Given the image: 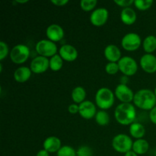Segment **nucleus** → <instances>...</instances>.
Masks as SVG:
<instances>
[{
	"label": "nucleus",
	"instance_id": "f257e3e1",
	"mask_svg": "<svg viewBox=\"0 0 156 156\" xmlns=\"http://www.w3.org/2000/svg\"><path fill=\"white\" fill-rule=\"evenodd\" d=\"M114 117L117 123L123 126L131 125L136 118V110L131 103H121L114 111Z\"/></svg>",
	"mask_w": 156,
	"mask_h": 156
},
{
	"label": "nucleus",
	"instance_id": "f03ea898",
	"mask_svg": "<svg viewBox=\"0 0 156 156\" xmlns=\"http://www.w3.org/2000/svg\"><path fill=\"white\" fill-rule=\"evenodd\" d=\"M133 102L140 109L150 111L156 106V96L152 90L143 88L135 93Z\"/></svg>",
	"mask_w": 156,
	"mask_h": 156
},
{
	"label": "nucleus",
	"instance_id": "7ed1b4c3",
	"mask_svg": "<svg viewBox=\"0 0 156 156\" xmlns=\"http://www.w3.org/2000/svg\"><path fill=\"white\" fill-rule=\"evenodd\" d=\"M96 106L101 110H108L111 108L115 101V94L110 88L103 87L96 91L94 96Z\"/></svg>",
	"mask_w": 156,
	"mask_h": 156
},
{
	"label": "nucleus",
	"instance_id": "20e7f679",
	"mask_svg": "<svg viewBox=\"0 0 156 156\" xmlns=\"http://www.w3.org/2000/svg\"><path fill=\"white\" fill-rule=\"evenodd\" d=\"M133 141L130 136L124 133L116 135L112 140V147L119 153H126L132 150Z\"/></svg>",
	"mask_w": 156,
	"mask_h": 156
},
{
	"label": "nucleus",
	"instance_id": "39448f33",
	"mask_svg": "<svg viewBox=\"0 0 156 156\" xmlns=\"http://www.w3.org/2000/svg\"><path fill=\"white\" fill-rule=\"evenodd\" d=\"M35 50L39 56L51 58L57 54L58 48L56 43L48 39H43L38 41L35 46Z\"/></svg>",
	"mask_w": 156,
	"mask_h": 156
},
{
	"label": "nucleus",
	"instance_id": "423d86ee",
	"mask_svg": "<svg viewBox=\"0 0 156 156\" xmlns=\"http://www.w3.org/2000/svg\"><path fill=\"white\" fill-rule=\"evenodd\" d=\"M9 56L14 63L23 64L30 56V49L25 44H17L11 50Z\"/></svg>",
	"mask_w": 156,
	"mask_h": 156
},
{
	"label": "nucleus",
	"instance_id": "0eeeda50",
	"mask_svg": "<svg viewBox=\"0 0 156 156\" xmlns=\"http://www.w3.org/2000/svg\"><path fill=\"white\" fill-rule=\"evenodd\" d=\"M143 44L141 37L136 33L126 34L121 40V46L126 51H136Z\"/></svg>",
	"mask_w": 156,
	"mask_h": 156
},
{
	"label": "nucleus",
	"instance_id": "6e6552de",
	"mask_svg": "<svg viewBox=\"0 0 156 156\" xmlns=\"http://www.w3.org/2000/svg\"><path fill=\"white\" fill-rule=\"evenodd\" d=\"M117 63L120 71L123 73V75L128 77L134 76L138 71V64L136 59L131 56H122Z\"/></svg>",
	"mask_w": 156,
	"mask_h": 156
},
{
	"label": "nucleus",
	"instance_id": "1a4fd4ad",
	"mask_svg": "<svg viewBox=\"0 0 156 156\" xmlns=\"http://www.w3.org/2000/svg\"><path fill=\"white\" fill-rule=\"evenodd\" d=\"M109 18V12L105 8H98L91 12L90 15V22L95 27L105 25Z\"/></svg>",
	"mask_w": 156,
	"mask_h": 156
},
{
	"label": "nucleus",
	"instance_id": "9d476101",
	"mask_svg": "<svg viewBox=\"0 0 156 156\" xmlns=\"http://www.w3.org/2000/svg\"><path fill=\"white\" fill-rule=\"evenodd\" d=\"M114 94L121 103H131L133 101L135 93L127 85L119 84L115 88Z\"/></svg>",
	"mask_w": 156,
	"mask_h": 156
},
{
	"label": "nucleus",
	"instance_id": "9b49d317",
	"mask_svg": "<svg viewBox=\"0 0 156 156\" xmlns=\"http://www.w3.org/2000/svg\"><path fill=\"white\" fill-rule=\"evenodd\" d=\"M30 68L35 74H42L50 68V59L47 57L37 56L31 60Z\"/></svg>",
	"mask_w": 156,
	"mask_h": 156
},
{
	"label": "nucleus",
	"instance_id": "f8f14e48",
	"mask_svg": "<svg viewBox=\"0 0 156 156\" xmlns=\"http://www.w3.org/2000/svg\"><path fill=\"white\" fill-rule=\"evenodd\" d=\"M95 104L91 101L85 100L79 105V114L85 120H91L95 117L97 114V108Z\"/></svg>",
	"mask_w": 156,
	"mask_h": 156
},
{
	"label": "nucleus",
	"instance_id": "ddd939ff",
	"mask_svg": "<svg viewBox=\"0 0 156 156\" xmlns=\"http://www.w3.org/2000/svg\"><path fill=\"white\" fill-rule=\"evenodd\" d=\"M140 66L146 73L152 74L156 73V56L150 53H146L140 58Z\"/></svg>",
	"mask_w": 156,
	"mask_h": 156
},
{
	"label": "nucleus",
	"instance_id": "4468645a",
	"mask_svg": "<svg viewBox=\"0 0 156 156\" xmlns=\"http://www.w3.org/2000/svg\"><path fill=\"white\" fill-rule=\"evenodd\" d=\"M65 35L63 28L57 24H52L46 29V36L47 39L53 42H59L62 41Z\"/></svg>",
	"mask_w": 156,
	"mask_h": 156
},
{
	"label": "nucleus",
	"instance_id": "2eb2a0df",
	"mask_svg": "<svg viewBox=\"0 0 156 156\" xmlns=\"http://www.w3.org/2000/svg\"><path fill=\"white\" fill-rule=\"evenodd\" d=\"M59 55L64 61L73 62L78 58L79 53L74 46L71 44H63L59 49Z\"/></svg>",
	"mask_w": 156,
	"mask_h": 156
},
{
	"label": "nucleus",
	"instance_id": "dca6fc26",
	"mask_svg": "<svg viewBox=\"0 0 156 156\" xmlns=\"http://www.w3.org/2000/svg\"><path fill=\"white\" fill-rule=\"evenodd\" d=\"M104 55L108 62H118L122 58L120 49L114 44H109L105 47Z\"/></svg>",
	"mask_w": 156,
	"mask_h": 156
},
{
	"label": "nucleus",
	"instance_id": "f3484780",
	"mask_svg": "<svg viewBox=\"0 0 156 156\" xmlns=\"http://www.w3.org/2000/svg\"><path fill=\"white\" fill-rule=\"evenodd\" d=\"M62 146L60 139L56 136H51L46 138L44 143H43L44 149L47 151L49 153L57 152Z\"/></svg>",
	"mask_w": 156,
	"mask_h": 156
},
{
	"label": "nucleus",
	"instance_id": "a211bd4d",
	"mask_svg": "<svg viewBox=\"0 0 156 156\" xmlns=\"http://www.w3.org/2000/svg\"><path fill=\"white\" fill-rule=\"evenodd\" d=\"M32 71L30 67L21 66L18 67L14 72V79L18 83H24L27 82L31 77Z\"/></svg>",
	"mask_w": 156,
	"mask_h": 156
},
{
	"label": "nucleus",
	"instance_id": "6ab92c4d",
	"mask_svg": "<svg viewBox=\"0 0 156 156\" xmlns=\"http://www.w3.org/2000/svg\"><path fill=\"white\" fill-rule=\"evenodd\" d=\"M137 15L131 7L125 8L120 12V20L126 25H132L136 21Z\"/></svg>",
	"mask_w": 156,
	"mask_h": 156
},
{
	"label": "nucleus",
	"instance_id": "aec40b11",
	"mask_svg": "<svg viewBox=\"0 0 156 156\" xmlns=\"http://www.w3.org/2000/svg\"><path fill=\"white\" fill-rule=\"evenodd\" d=\"M129 132L131 136L136 140L143 139V136L146 134V128L142 123L138 122H134L129 125Z\"/></svg>",
	"mask_w": 156,
	"mask_h": 156
},
{
	"label": "nucleus",
	"instance_id": "412c9836",
	"mask_svg": "<svg viewBox=\"0 0 156 156\" xmlns=\"http://www.w3.org/2000/svg\"><path fill=\"white\" fill-rule=\"evenodd\" d=\"M149 143L144 139L136 140L133 144L132 150L137 154L138 155H144L149 151Z\"/></svg>",
	"mask_w": 156,
	"mask_h": 156
},
{
	"label": "nucleus",
	"instance_id": "4be33fe9",
	"mask_svg": "<svg viewBox=\"0 0 156 156\" xmlns=\"http://www.w3.org/2000/svg\"><path fill=\"white\" fill-rule=\"evenodd\" d=\"M86 91L82 86H77L73 89L71 92L72 100L75 104L80 105L85 101L86 98Z\"/></svg>",
	"mask_w": 156,
	"mask_h": 156
},
{
	"label": "nucleus",
	"instance_id": "5701e85b",
	"mask_svg": "<svg viewBox=\"0 0 156 156\" xmlns=\"http://www.w3.org/2000/svg\"><path fill=\"white\" fill-rule=\"evenodd\" d=\"M143 48L146 53L152 54L156 50V37L154 35H149L143 41Z\"/></svg>",
	"mask_w": 156,
	"mask_h": 156
},
{
	"label": "nucleus",
	"instance_id": "b1692460",
	"mask_svg": "<svg viewBox=\"0 0 156 156\" xmlns=\"http://www.w3.org/2000/svg\"><path fill=\"white\" fill-rule=\"evenodd\" d=\"M94 119H95L96 123L102 126H107L110 123L109 114L106 111H103V110H100V111H98L95 117H94Z\"/></svg>",
	"mask_w": 156,
	"mask_h": 156
},
{
	"label": "nucleus",
	"instance_id": "393cba45",
	"mask_svg": "<svg viewBox=\"0 0 156 156\" xmlns=\"http://www.w3.org/2000/svg\"><path fill=\"white\" fill-rule=\"evenodd\" d=\"M63 59L59 54H56L50 58V69L53 72H58L62 69Z\"/></svg>",
	"mask_w": 156,
	"mask_h": 156
},
{
	"label": "nucleus",
	"instance_id": "a878e982",
	"mask_svg": "<svg viewBox=\"0 0 156 156\" xmlns=\"http://www.w3.org/2000/svg\"><path fill=\"white\" fill-rule=\"evenodd\" d=\"M97 4V0H82L80 2V7L84 12H93Z\"/></svg>",
	"mask_w": 156,
	"mask_h": 156
},
{
	"label": "nucleus",
	"instance_id": "bb28decb",
	"mask_svg": "<svg viewBox=\"0 0 156 156\" xmlns=\"http://www.w3.org/2000/svg\"><path fill=\"white\" fill-rule=\"evenodd\" d=\"M153 5L152 0H136L134 1V5L138 10L146 11L152 7Z\"/></svg>",
	"mask_w": 156,
	"mask_h": 156
},
{
	"label": "nucleus",
	"instance_id": "cd10ccee",
	"mask_svg": "<svg viewBox=\"0 0 156 156\" xmlns=\"http://www.w3.org/2000/svg\"><path fill=\"white\" fill-rule=\"evenodd\" d=\"M57 156H77L76 151L70 146H62L56 152Z\"/></svg>",
	"mask_w": 156,
	"mask_h": 156
},
{
	"label": "nucleus",
	"instance_id": "c85d7f7f",
	"mask_svg": "<svg viewBox=\"0 0 156 156\" xmlns=\"http://www.w3.org/2000/svg\"><path fill=\"white\" fill-rule=\"evenodd\" d=\"M120 71L119 66L117 62H108L105 66V72L110 76H114Z\"/></svg>",
	"mask_w": 156,
	"mask_h": 156
},
{
	"label": "nucleus",
	"instance_id": "c756f323",
	"mask_svg": "<svg viewBox=\"0 0 156 156\" xmlns=\"http://www.w3.org/2000/svg\"><path fill=\"white\" fill-rule=\"evenodd\" d=\"M77 156H93V150L88 146H81L76 151Z\"/></svg>",
	"mask_w": 156,
	"mask_h": 156
},
{
	"label": "nucleus",
	"instance_id": "7c9ffc66",
	"mask_svg": "<svg viewBox=\"0 0 156 156\" xmlns=\"http://www.w3.org/2000/svg\"><path fill=\"white\" fill-rule=\"evenodd\" d=\"M10 53L9 46L4 41H0V60L2 61Z\"/></svg>",
	"mask_w": 156,
	"mask_h": 156
},
{
	"label": "nucleus",
	"instance_id": "2f4dec72",
	"mask_svg": "<svg viewBox=\"0 0 156 156\" xmlns=\"http://www.w3.org/2000/svg\"><path fill=\"white\" fill-rule=\"evenodd\" d=\"M114 2L120 7L125 9L130 7L133 4H134V0H114Z\"/></svg>",
	"mask_w": 156,
	"mask_h": 156
},
{
	"label": "nucleus",
	"instance_id": "473e14b6",
	"mask_svg": "<svg viewBox=\"0 0 156 156\" xmlns=\"http://www.w3.org/2000/svg\"><path fill=\"white\" fill-rule=\"evenodd\" d=\"M79 105L77 104H72L68 107V111L72 114H76L79 113Z\"/></svg>",
	"mask_w": 156,
	"mask_h": 156
},
{
	"label": "nucleus",
	"instance_id": "72a5a7b5",
	"mask_svg": "<svg viewBox=\"0 0 156 156\" xmlns=\"http://www.w3.org/2000/svg\"><path fill=\"white\" fill-rule=\"evenodd\" d=\"M149 119L152 123L156 125V106L149 111Z\"/></svg>",
	"mask_w": 156,
	"mask_h": 156
},
{
	"label": "nucleus",
	"instance_id": "f704fd0d",
	"mask_svg": "<svg viewBox=\"0 0 156 156\" xmlns=\"http://www.w3.org/2000/svg\"><path fill=\"white\" fill-rule=\"evenodd\" d=\"M51 2L56 6L62 7L69 3V0H51Z\"/></svg>",
	"mask_w": 156,
	"mask_h": 156
},
{
	"label": "nucleus",
	"instance_id": "c9c22d12",
	"mask_svg": "<svg viewBox=\"0 0 156 156\" xmlns=\"http://www.w3.org/2000/svg\"><path fill=\"white\" fill-rule=\"evenodd\" d=\"M129 83V77L123 75V76L120 77V84H123V85H127Z\"/></svg>",
	"mask_w": 156,
	"mask_h": 156
},
{
	"label": "nucleus",
	"instance_id": "e433bc0d",
	"mask_svg": "<svg viewBox=\"0 0 156 156\" xmlns=\"http://www.w3.org/2000/svg\"><path fill=\"white\" fill-rule=\"evenodd\" d=\"M36 156H50V153H49L47 151H46L45 149H41L40 151H38Z\"/></svg>",
	"mask_w": 156,
	"mask_h": 156
},
{
	"label": "nucleus",
	"instance_id": "4c0bfd02",
	"mask_svg": "<svg viewBox=\"0 0 156 156\" xmlns=\"http://www.w3.org/2000/svg\"><path fill=\"white\" fill-rule=\"evenodd\" d=\"M124 156H138V155H137L136 152H134L133 150H131L129 151L128 152H126V153H125Z\"/></svg>",
	"mask_w": 156,
	"mask_h": 156
},
{
	"label": "nucleus",
	"instance_id": "58836bf2",
	"mask_svg": "<svg viewBox=\"0 0 156 156\" xmlns=\"http://www.w3.org/2000/svg\"><path fill=\"white\" fill-rule=\"evenodd\" d=\"M16 2H18V3H21V4H23V3H27V2H28V0H17Z\"/></svg>",
	"mask_w": 156,
	"mask_h": 156
},
{
	"label": "nucleus",
	"instance_id": "ea45409f",
	"mask_svg": "<svg viewBox=\"0 0 156 156\" xmlns=\"http://www.w3.org/2000/svg\"><path fill=\"white\" fill-rule=\"evenodd\" d=\"M154 93H155V96H156V87L155 88V90H154Z\"/></svg>",
	"mask_w": 156,
	"mask_h": 156
},
{
	"label": "nucleus",
	"instance_id": "a19ab883",
	"mask_svg": "<svg viewBox=\"0 0 156 156\" xmlns=\"http://www.w3.org/2000/svg\"><path fill=\"white\" fill-rule=\"evenodd\" d=\"M155 156H156V150H155Z\"/></svg>",
	"mask_w": 156,
	"mask_h": 156
}]
</instances>
